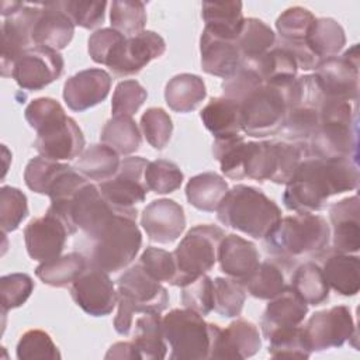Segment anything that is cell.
<instances>
[{"instance_id":"cell-41","label":"cell","mask_w":360,"mask_h":360,"mask_svg":"<svg viewBox=\"0 0 360 360\" xmlns=\"http://www.w3.org/2000/svg\"><path fill=\"white\" fill-rule=\"evenodd\" d=\"M277 172L276 142H248L243 176L256 181H273Z\"/></svg>"},{"instance_id":"cell-36","label":"cell","mask_w":360,"mask_h":360,"mask_svg":"<svg viewBox=\"0 0 360 360\" xmlns=\"http://www.w3.org/2000/svg\"><path fill=\"white\" fill-rule=\"evenodd\" d=\"M120 155L104 143L90 145L75 162L73 169L87 180L105 181L111 179L120 167Z\"/></svg>"},{"instance_id":"cell-17","label":"cell","mask_w":360,"mask_h":360,"mask_svg":"<svg viewBox=\"0 0 360 360\" xmlns=\"http://www.w3.org/2000/svg\"><path fill=\"white\" fill-rule=\"evenodd\" d=\"M41 10V3H21L1 24V76L10 77L17 58L32 44V31Z\"/></svg>"},{"instance_id":"cell-20","label":"cell","mask_w":360,"mask_h":360,"mask_svg":"<svg viewBox=\"0 0 360 360\" xmlns=\"http://www.w3.org/2000/svg\"><path fill=\"white\" fill-rule=\"evenodd\" d=\"M141 225L149 240L156 243H172L186 229L183 207L170 198H159L149 202L141 215Z\"/></svg>"},{"instance_id":"cell-42","label":"cell","mask_w":360,"mask_h":360,"mask_svg":"<svg viewBox=\"0 0 360 360\" xmlns=\"http://www.w3.org/2000/svg\"><path fill=\"white\" fill-rule=\"evenodd\" d=\"M269 342V354L273 359H308L311 349L302 326L276 329L264 336Z\"/></svg>"},{"instance_id":"cell-6","label":"cell","mask_w":360,"mask_h":360,"mask_svg":"<svg viewBox=\"0 0 360 360\" xmlns=\"http://www.w3.org/2000/svg\"><path fill=\"white\" fill-rule=\"evenodd\" d=\"M117 294L118 309L114 318V329L124 336L131 333L136 314H162L169 305L167 290L139 263L118 277Z\"/></svg>"},{"instance_id":"cell-1","label":"cell","mask_w":360,"mask_h":360,"mask_svg":"<svg viewBox=\"0 0 360 360\" xmlns=\"http://www.w3.org/2000/svg\"><path fill=\"white\" fill-rule=\"evenodd\" d=\"M357 186V160L307 156L285 184L283 202L294 212H315L323 210L332 195L356 190Z\"/></svg>"},{"instance_id":"cell-21","label":"cell","mask_w":360,"mask_h":360,"mask_svg":"<svg viewBox=\"0 0 360 360\" xmlns=\"http://www.w3.org/2000/svg\"><path fill=\"white\" fill-rule=\"evenodd\" d=\"M111 89V76L98 68H90L70 76L63 84V100L76 112L103 103Z\"/></svg>"},{"instance_id":"cell-57","label":"cell","mask_w":360,"mask_h":360,"mask_svg":"<svg viewBox=\"0 0 360 360\" xmlns=\"http://www.w3.org/2000/svg\"><path fill=\"white\" fill-rule=\"evenodd\" d=\"M155 280L159 283H169L173 285L176 278V263L173 253L160 248H146L138 262Z\"/></svg>"},{"instance_id":"cell-58","label":"cell","mask_w":360,"mask_h":360,"mask_svg":"<svg viewBox=\"0 0 360 360\" xmlns=\"http://www.w3.org/2000/svg\"><path fill=\"white\" fill-rule=\"evenodd\" d=\"M125 35L120 34L114 28H101L94 31L87 41V51L93 62L105 65L110 53L117 46L120 41H122Z\"/></svg>"},{"instance_id":"cell-53","label":"cell","mask_w":360,"mask_h":360,"mask_svg":"<svg viewBox=\"0 0 360 360\" xmlns=\"http://www.w3.org/2000/svg\"><path fill=\"white\" fill-rule=\"evenodd\" d=\"M34 281L25 273H11L0 277L1 309L6 315L10 309L18 308L30 298L34 291Z\"/></svg>"},{"instance_id":"cell-46","label":"cell","mask_w":360,"mask_h":360,"mask_svg":"<svg viewBox=\"0 0 360 360\" xmlns=\"http://www.w3.org/2000/svg\"><path fill=\"white\" fill-rule=\"evenodd\" d=\"M314 21H315V15L308 8L295 6L284 10L276 20V30L278 32L277 42H284V44L307 42V35Z\"/></svg>"},{"instance_id":"cell-49","label":"cell","mask_w":360,"mask_h":360,"mask_svg":"<svg viewBox=\"0 0 360 360\" xmlns=\"http://www.w3.org/2000/svg\"><path fill=\"white\" fill-rule=\"evenodd\" d=\"M183 172L170 160L158 159L149 162L145 169V181L150 191L156 194H169L180 188L183 183Z\"/></svg>"},{"instance_id":"cell-37","label":"cell","mask_w":360,"mask_h":360,"mask_svg":"<svg viewBox=\"0 0 360 360\" xmlns=\"http://www.w3.org/2000/svg\"><path fill=\"white\" fill-rule=\"evenodd\" d=\"M307 45L319 60L336 56L346 45L345 30L330 17L315 18L307 35Z\"/></svg>"},{"instance_id":"cell-2","label":"cell","mask_w":360,"mask_h":360,"mask_svg":"<svg viewBox=\"0 0 360 360\" xmlns=\"http://www.w3.org/2000/svg\"><path fill=\"white\" fill-rule=\"evenodd\" d=\"M136 215V208H121L100 229L86 236L89 243L82 253L89 266L117 273L132 263L142 246Z\"/></svg>"},{"instance_id":"cell-34","label":"cell","mask_w":360,"mask_h":360,"mask_svg":"<svg viewBox=\"0 0 360 360\" xmlns=\"http://www.w3.org/2000/svg\"><path fill=\"white\" fill-rule=\"evenodd\" d=\"M87 267L89 262L82 252H70L39 263L35 276L46 285L62 288L72 285Z\"/></svg>"},{"instance_id":"cell-12","label":"cell","mask_w":360,"mask_h":360,"mask_svg":"<svg viewBox=\"0 0 360 360\" xmlns=\"http://www.w3.org/2000/svg\"><path fill=\"white\" fill-rule=\"evenodd\" d=\"M65 68L62 55L46 46H31L25 49L11 66L10 77L20 89L37 91L58 80Z\"/></svg>"},{"instance_id":"cell-4","label":"cell","mask_w":360,"mask_h":360,"mask_svg":"<svg viewBox=\"0 0 360 360\" xmlns=\"http://www.w3.org/2000/svg\"><path fill=\"white\" fill-rule=\"evenodd\" d=\"M218 221L253 239H264L281 219L280 207L262 190L236 184L217 210Z\"/></svg>"},{"instance_id":"cell-18","label":"cell","mask_w":360,"mask_h":360,"mask_svg":"<svg viewBox=\"0 0 360 360\" xmlns=\"http://www.w3.org/2000/svg\"><path fill=\"white\" fill-rule=\"evenodd\" d=\"M262 349V339L255 323L236 318L225 329L212 323L208 359L242 360L255 356Z\"/></svg>"},{"instance_id":"cell-43","label":"cell","mask_w":360,"mask_h":360,"mask_svg":"<svg viewBox=\"0 0 360 360\" xmlns=\"http://www.w3.org/2000/svg\"><path fill=\"white\" fill-rule=\"evenodd\" d=\"M248 142L239 135L218 138L212 143V155L218 160L221 172L233 180L245 179L243 163L246 156Z\"/></svg>"},{"instance_id":"cell-47","label":"cell","mask_w":360,"mask_h":360,"mask_svg":"<svg viewBox=\"0 0 360 360\" xmlns=\"http://www.w3.org/2000/svg\"><path fill=\"white\" fill-rule=\"evenodd\" d=\"M212 285L214 311L224 318H238L246 300L245 285L229 277H217Z\"/></svg>"},{"instance_id":"cell-28","label":"cell","mask_w":360,"mask_h":360,"mask_svg":"<svg viewBox=\"0 0 360 360\" xmlns=\"http://www.w3.org/2000/svg\"><path fill=\"white\" fill-rule=\"evenodd\" d=\"M294 263L277 257H269L259 263L252 276L243 283L248 292L259 300H271L281 294L287 287L288 270H292Z\"/></svg>"},{"instance_id":"cell-32","label":"cell","mask_w":360,"mask_h":360,"mask_svg":"<svg viewBox=\"0 0 360 360\" xmlns=\"http://www.w3.org/2000/svg\"><path fill=\"white\" fill-rule=\"evenodd\" d=\"M134 345L141 359L160 360L166 357L167 342L163 335L162 316L158 312H146L135 319Z\"/></svg>"},{"instance_id":"cell-35","label":"cell","mask_w":360,"mask_h":360,"mask_svg":"<svg viewBox=\"0 0 360 360\" xmlns=\"http://www.w3.org/2000/svg\"><path fill=\"white\" fill-rule=\"evenodd\" d=\"M250 65L260 76L264 84L283 87L297 77L298 66L291 53L274 45L263 56L253 62H243Z\"/></svg>"},{"instance_id":"cell-50","label":"cell","mask_w":360,"mask_h":360,"mask_svg":"<svg viewBox=\"0 0 360 360\" xmlns=\"http://www.w3.org/2000/svg\"><path fill=\"white\" fill-rule=\"evenodd\" d=\"M27 215V195L17 187L3 186L0 188V226L3 233L18 229Z\"/></svg>"},{"instance_id":"cell-14","label":"cell","mask_w":360,"mask_h":360,"mask_svg":"<svg viewBox=\"0 0 360 360\" xmlns=\"http://www.w3.org/2000/svg\"><path fill=\"white\" fill-rule=\"evenodd\" d=\"M166 51L165 39L155 31L124 38L110 53L105 66L114 76L125 77L139 73L150 60L160 58Z\"/></svg>"},{"instance_id":"cell-59","label":"cell","mask_w":360,"mask_h":360,"mask_svg":"<svg viewBox=\"0 0 360 360\" xmlns=\"http://www.w3.org/2000/svg\"><path fill=\"white\" fill-rule=\"evenodd\" d=\"M62 112H65V110L58 100L51 97H39L30 101V104L25 107L24 117L28 125L34 131H37L45 122H48L49 120H52L53 117Z\"/></svg>"},{"instance_id":"cell-26","label":"cell","mask_w":360,"mask_h":360,"mask_svg":"<svg viewBox=\"0 0 360 360\" xmlns=\"http://www.w3.org/2000/svg\"><path fill=\"white\" fill-rule=\"evenodd\" d=\"M308 314V304L288 287L277 297L269 300L262 316L263 336L276 329L300 326Z\"/></svg>"},{"instance_id":"cell-19","label":"cell","mask_w":360,"mask_h":360,"mask_svg":"<svg viewBox=\"0 0 360 360\" xmlns=\"http://www.w3.org/2000/svg\"><path fill=\"white\" fill-rule=\"evenodd\" d=\"M70 235L68 225L58 215L46 211L45 215L31 219L24 228L27 253L32 260L41 263L55 259L60 256Z\"/></svg>"},{"instance_id":"cell-29","label":"cell","mask_w":360,"mask_h":360,"mask_svg":"<svg viewBox=\"0 0 360 360\" xmlns=\"http://www.w3.org/2000/svg\"><path fill=\"white\" fill-rule=\"evenodd\" d=\"M201 15L205 31L232 41H236L245 20L240 1H204Z\"/></svg>"},{"instance_id":"cell-40","label":"cell","mask_w":360,"mask_h":360,"mask_svg":"<svg viewBox=\"0 0 360 360\" xmlns=\"http://www.w3.org/2000/svg\"><path fill=\"white\" fill-rule=\"evenodd\" d=\"M100 141L118 155L128 156L139 149L141 132L132 117H112L103 127Z\"/></svg>"},{"instance_id":"cell-13","label":"cell","mask_w":360,"mask_h":360,"mask_svg":"<svg viewBox=\"0 0 360 360\" xmlns=\"http://www.w3.org/2000/svg\"><path fill=\"white\" fill-rule=\"evenodd\" d=\"M34 142L35 150L39 156L52 160H72L84 150V135L77 122L62 112L37 131Z\"/></svg>"},{"instance_id":"cell-54","label":"cell","mask_w":360,"mask_h":360,"mask_svg":"<svg viewBox=\"0 0 360 360\" xmlns=\"http://www.w3.org/2000/svg\"><path fill=\"white\" fill-rule=\"evenodd\" d=\"M181 288V304L184 308L201 316L208 315L214 309V285L208 276L202 274Z\"/></svg>"},{"instance_id":"cell-45","label":"cell","mask_w":360,"mask_h":360,"mask_svg":"<svg viewBox=\"0 0 360 360\" xmlns=\"http://www.w3.org/2000/svg\"><path fill=\"white\" fill-rule=\"evenodd\" d=\"M111 28L125 35L135 37L145 31L146 10L145 3L138 0H114L110 4Z\"/></svg>"},{"instance_id":"cell-25","label":"cell","mask_w":360,"mask_h":360,"mask_svg":"<svg viewBox=\"0 0 360 360\" xmlns=\"http://www.w3.org/2000/svg\"><path fill=\"white\" fill-rule=\"evenodd\" d=\"M201 68L205 73L228 79L242 63L236 41L217 37L202 30L200 38Z\"/></svg>"},{"instance_id":"cell-55","label":"cell","mask_w":360,"mask_h":360,"mask_svg":"<svg viewBox=\"0 0 360 360\" xmlns=\"http://www.w3.org/2000/svg\"><path fill=\"white\" fill-rule=\"evenodd\" d=\"M58 3L59 7L69 15L72 22L82 28L93 30L104 21L107 1L68 0Z\"/></svg>"},{"instance_id":"cell-10","label":"cell","mask_w":360,"mask_h":360,"mask_svg":"<svg viewBox=\"0 0 360 360\" xmlns=\"http://www.w3.org/2000/svg\"><path fill=\"white\" fill-rule=\"evenodd\" d=\"M325 98L356 101L359 97V44L319 62L314 73Z\"/></svg>"},{"instance_id":"cell-16","label":"cell","mask_w":360,"mask_h":360,"mask_svg":"<svg viewBox=\"0 0 360 360\" xmlns=\"http://www.w3.org/2000/svg\"><path fill=\"white\" fill-rule=\"evenodd\" d=\"M75 304L91 316H105L117 305L118 294L108 273L89 266L70 285Z\"/></svg>"},{"instance_id":"cell-31","label":"cell","mask_w":360,"mask_h":360,"mask_svg":"<svg viewBox=\"0 0 360 360\" xmlns=\"http://www.w3.org/2000/svg\"><path fill=\"white\" fill-rule=\"evenodd\" d=\"M200 118L215 139L239 135L242 131L239 104L224 96L212 97L201 110Z\"/></svg>"},{"instance_id":"cell-24","label":"cell","mask_w":360,"mask_h":360,"mask_svg":"<svg viewBox=\"0 0 360 360\" xmlns=\"http://www.w3.org/2000/svg\"><path fill=\"white\" fill-rule=\"evenodd\" d=\"M75 34V24L59 7L58 1L41 3V10L32 31L34 46H46L55 51L65 49Z\"/></svg>"},{"instance_id":"cell-22","label":"cell","mask_w":360,"mask_h":360,"mask_svg":"<svg viewBox=\"0 0 360 360\" xmlns=\"http://www.w3.org/2000/svg\"><path fill=\"white\" fill-rule=\"evenodd\" d=\"M332 224V250L357 253L360 249V205L359 197L352 195L336 201L329 208Z\"/></svg>"},{"instance_id":"cell-23","label":"cell","mask_w":360,"mask_h":360,"mask_svg":"<svg viewBox=\"0 0 360 360\" xmlns=\"http://www.w3.org/2000/svg\"><path fill=\"white\" fill-rule=\"evenodd\" d=\"M217 260L222 273L243 284L259 266L260 256L253 242L229 233L219 243Z\"/></svg>"},{"instance_id":"cell-51","label":"cell","mask_w":360,"mask_h":360,"mask_svg":"<svg viewBox=\"0 0 360 360\" xmlns=\"http://www.w3.org/2000/svg\"><path fill=\"white\" fill-rule=\"evenodd\" d=\"M141 129L146 142L153 149L163 150L170 142L173 122L163 108L150 107L141 117Z\"/></svg>"},{"instance_id":"cell-7","label":"cell","mask_w":360,"mask_h":360,"mask_svg":"<svg viewBox=\"0 0 360 360\" xmlns=\"http://www.w3.org/2000/svg\"><path fill=\"white\" fill-rule=\"evenodd\" d=\"M225 232L210 224L193 226L172 252L176 263L173 285L183 287L210 271L218 255V248Z\"/></svg>"},{"instance_id":"cell-9","label":"cell","mask_w":360,"mask_h":360,"mask_svg":"<svg viewBox=\"0 0 360 360\" xmlns=\"http://www.w3.org/2000/svg\"><path fill=\"white\" fill-rule=\"evenodd\" d=\"M240 128L249 136L264 138L281 131L287 104L283 87L262 84L239 104Z\"/></svg>"},{"instance_id":"cell-27","label":"cell","mask_w":360,"mask_h":360,"mask_svg":"<svg viewBox=\"0 0 360 360\" xmlns=\"http://www.w3.org/2000/svg\"><path fill=\"white\" fill-rule=\"evenodd\" d=\"M322 271L329 288L343 297H353L360 290V259L349 253H323Z\"/></svg>"},{"instance_id":"cell-3","label":"cell","mask_w":360,"mask_h":360,"mask_svg":"<svg viewBox=\"0 0 360 360\" xmlns=\"http://www.w3.org/2000/svg\"><path fill=\"white\" fill-rule=\"evenodd\" d=\"M263 240L271 257L295 264L298 259L321 257L328 252L330 226L321 215L297 212L281 218Z\"/></svg>"},{"instance_id":"cell-8","label":"cell","mask_w":360,"mask_h":360,"mask_svg":"<svg viewBox=\"0 0 360 360\" xmlns=\"http://www.w3.org/2000/svg\"><path fill=\"white\" fill-rule=\"evenodd\" d=\"M163 335L170 346L172 360L208 359L211 349L212 323L188 309H172L162 318Z\"/></svg>"},{"instance_id":"cell-33","label":"cell","mask_w":360,"mask_h":360,"mask_svg":"<svg viewBox=\"0 0 360 360\" xmlns=\"http://www.w3.org/2000/svg\"><path fill=\"white\" fill-rule=\"evenodd\" d=\"M229 191L225 179L214 172L193 176L186 184L187 201L197 210L214 212Z\"/></svg>"},{"instance_id":"cell-5","label":"cell","mask_w":360,"mask_h":360,"mask_svg":"<svg viewBox=\"0 0 360 360\" xmlns=\"http://www.w3.org/2000/svg\"><path fill=\"white\" fill-rule=\"evenodd\" d=\"M308 156L359 158V125L356 107L349 101L325 100L321 108V124L307 143Z\"/></svg>"},{"instance_id":"cell-15","label":"cell","mask_w":360,"mask_h":360,"mask_svg":"<svg viewBox=\"0 0 360 360\" xmlns=\"http://www.w3.org/2000/svg\"><path fill=\"white\" fill-rule=\"evenodd\" d=\"M149 160L141 156L124 158L117 173L98 184L103 197L117 208H134L143 202L149 191L145 181V169Z\"/></svg>"},{"instance_id":"cell-52","label":"cell","mask_w":360,"mask_h":360,"mask_svg":"<svg viewBox=\"0 0 360 360\" xmlns=\"http://www.w3.org/2000/svg\"><path fill=\"white\" fill-rule=\"evenodd\" d=\"M148 91L136 80H122L115 86L111 100L112 117H132L146 101Z\"/></svg>"},{"instance_id":"cell-11","label":"cell","mask_w":360,"mask_h":360,"mask_svg":"<svg viewBox=\"0 0 360 360\" xmlns=\"http://www.w3.org/2000/svg\"><path fill=\"white\" fill-rule=\"evenodd\" d=\"M302 329L311 352L340 347L352 338L356 339V325L346 305L314 312Z\"/></svg>"},{"instance_id":"cell-39","label":"cell","mask_w":360,"mask_h":360,"mask_svg":"<svg viewBox=\"0 0 360 360\" xmlns=\"http://www.w3.org/2000/svg\"><path fill=\"white\" fill-rule=\"evenodd\" d=\"M274 45L276 34L264 21L255 17L243 20L236 38V46L240 52L242 62H253L259 59Z\"/></svg>"},{"instance_id":"cell-48","label":"cell","mask_w":360,"mask_h":360,"mask_svg":"<svg viewBox=\"0 0 360 360\" xmlns=\"http://www.w3.org/2000/svg\"><path fill=\"white\" fill-rule=\"evenodd\" d=\"M15 356L18 360H59L60 353L52 338L41 329H30L20 338Z\"/></svg>"},{"instance_id":"cell-56","label":"cell","mask_w":360,"mask_h":360,"mask_svg":"<svg viewBox=\"0 0 360 360\" xmlns=\"http://www.w3.org/2000/svg\"><path fill=\"white\" fill-rule=\"evenodd\" d=\"M262 84L263 80L260 79L259 73L250 65L242 62L232 76L224 79L221 87L224 97L240 104L243 98H246L252 91H255Z\"/></svg>"},{"instance_id":"cell-38","label":"cell","mask_w":360,"mask_h":360,"mask_svg":"<svg viewBox=\"0 0 360 360\" xmlns=\"http://www.w3.org/2000/svg\"><path fill=\"white\" fill-rule=\"evenodd\" d=\"M290 285L308 305L316 307L329 298V285L321 266L315 262H305L295 266Z\"/></svg>"},{"instance_id":"cell-60","label":"cell","mask_w":360,"mask_h":360,"mask_svg":"<svg viewBox=\"0 0 360 360\" xmlns=\"http://www.w3.org/2000/svg\"><path fill=\"white\" fill-rule=\"evenodd\" d=\"M105 359H128V360H135L141 359L134 342H118L114 343L108 352L105 353Z\"/></svg>"},{"instance_id":"cell-44","label":"cell","mask_w":360,"mask_h":360,"mask_svg":"<svg viewBox=\"0 0 360 360\" xmlns=\"http://www.w3.org/2000/svg\"><path fill=\"white\" fill-rule=\"evenodd\" d=\"M70 166L66 163L46 159L44 156H35L25 166L24 181L31 191L49 195L56 180Z\"/></svg>"},{"instance_id":"cell-30","label":"cell","mask_w":360,"mask_h":360,"mask_svg":"<svg viewBox=\"0 0 360 360\" xmlns=\"http://www.w3.org/2000/svg\"><path fill=\"white\" fill-rule=\"evenodd\" d=\"M207 97L204 80L198 75L180 73L173 76L165 87V100L176 112L194 111Z\"/></svg>"}]
</instances>
